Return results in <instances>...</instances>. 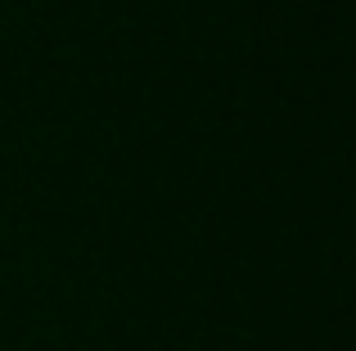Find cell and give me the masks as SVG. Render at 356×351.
Returning <instances> with one entry per match:
<instances>
[]
</instances>
